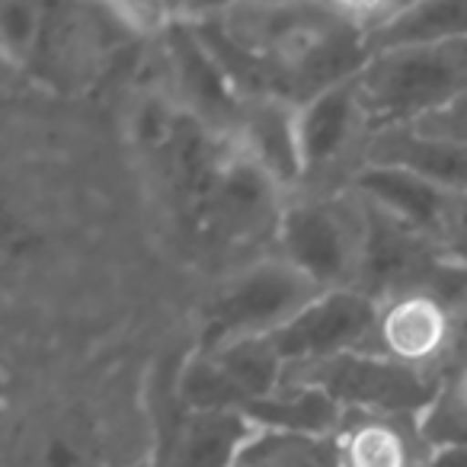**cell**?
<instances>
[{
  "label": "cell",
  "mask_w": 467,
  "mask_h": 467,
  "mask_svg": "<svg viewBox=\"0 0 467 467\" xmlns=\"http://www.w3.org/2000/svg\"><path fill=\"white\" fill-rule=\"evenodd\" d=\"M320 295L324 288L279 254L263 256L237 269L208 301L199 349L212 352L237 339L275 337Z\"/></svg>",
  "instance_id": "cell-4"
},
{
  "label": "cell",
  "mask_w": 467,
  "mask_h": 467,
  "mask_svg": "<svg viewBox=\"0 0 467 467\" xmlns=\"http://www.w3.org/2000/svg\"><path fill=\"white\" fill-rule=\"evenodd\" d=\"M244 413L256 422V429L269 432H295V435H320L337 439L346 422V410L320 388H282L275 397L254 400Z\"/></svg>",
  "instance_id": "cell-15"
},
{
  "label": "cell",
  "mask_w": 467,
  "mask_h": 467,
  "mask_svg": "<svg viewBox=\"0 0 467 467\" xmlns=\"http://www.w3.org/2000/svg\"><path fill=\"white\" fill-rule=\"evenodd\" d=\"M441 375L410 368L381 352H349L330 362L298 368L285 375V388H320L346 410L365 416H390V420H420L422 410L432 403Z\"/></svg>",
  "instance_id": "cell-5"
},
{
  "label": "cell",
  "mask_w": 467,
  "mask_h": 467,
  "mask_svg": "<svg viewBox=\"0 0 467 467\" xmlns=\"http://www.w3.org/2000/svg\"><path fill=\"white\" fill-rule=\"evenodd\" d=\"M356 87L375 135L420 125L467 90V39L375 52Z\"/></svg>",
  "instance_id": "cell-2"
},
{
  "label": "cell",
  "mask_w": 467,
  "mask_h": 467,
  "mask_svg": "<svg viewBox=\"0 0 467 467\" xmlns=\"http://www.w3.org/2000/svg\"><path fill=\"white\" fill-rule=\"evenodd\" d=\"M234 467H343L337 439L260 429Z\"/></svg>",
  "instance_id": "cell-20"
},
{
  "label": "cell",
  "mask_w": 467,
  "mask_h": 467,
  "mask_svg": "<svg viewBox=\"0 0 467 467\" xmlns=\"http://www.w3.org/2000/svg\"><path fill=\"white\" fill-rule=\"evenodd\" d=\"M349 189L358 199L371 202L381 212L394 214L397 221L410 224L413 231L426 234L432 244L439 241L441 224L448 218V208H451L454 195H458L422 180V176L410 173V170L378 167V163H365Z\"/></svg>",
  "instance_id": "cell-13"
},
{
  "label": "cell",
  "mask_w": 467,
  "mask_h": 467,
  "mask_svg": "<svg viewBox=\"0 0 467 467\" xmlns=\"http://www.w3.org/2000/svg\"><path fill=\"white\" fill-rule=\"evenodd\" d=\"M410 129H416L420 135H429V138H445V141L467 144V90L461 93L451 106H445L441 112L429 116L426 122L410 125Z\"/></svg>",
  "instance_id": "cell-24"
},
{
  "label": "cell",
  "mask_w": 467,
  "mask_h": 467,
  "mask_svg": "<svg viewBox=\"0 0 467 467\" xmlns=\"http://www.w3.org/2000/svg\"><path fill=\"white\" fill-rule=\"evenodd\" d=\"M282 192L292 199L305 182L298 138V106L285 99H250L244 103L241 122L231 138Z\"/></svg>",
  "instance_id": "cell-12"
},
{
  "label": "cell",
  "mask_w": 467,
  "mask_h": 467,
  "mask_svg": "<svg viewBox=\"0 0 467 467\" xmlns=\"http://www.w3.org/2000/svg\"><path fill=\"white\" fill-rule=\"evenodd\" d=\"M176 400L189 410L214 413V410H247V397L234 388L231 378L221 371L212 356L195 349L176 375Z\"/></svg>",
  "instance_id": "cell-21"
},
{
  "label": "cell",
  "mask_w": 467,
  "mask_h": 467,
  "mask_svg": "<svg viewBox=\"0 0 467 467\" xmlns=\"http://www.w3.org/2000/svg\"><path fill=\"white\" fill-rule=\"evenodd\" d=\"M420 467H467V448H445V451L426 454Z\"/></svg>",
  "instance_id": "cell-26"
},
{
  "label": "cell",
  "mask_w": 467,
  "mask_h": 467,
  "mask_svg": "<svg viewBox=\"0 0 467 467\" xmlns=\"http://www.w3.org/2000/svg\"><path fill=\"white\" fill-rule=\"evenodd\" d=\"M161 39L163 52H167V74L173 78V90L182 112L218 141H231L237 122H241L244 99L237 97L218 61L202 46L182 10H173V20L167 23Z\"/></svg>",
  "instance_id": "cell-9"
},
{
  "label": "cell",
  "mask_w": 467,
  "mask_h": 467,
  "mask_svg": "<svg viewBox=\"0 0 467 467\" xmlns=\"http://www.w3.org/2000/svg\"><path fill=\"white\" fill-rule=\"evenodd\" d=\"M435 247H439V256L445 266L467 273V192L454 195Z\"/></svg>",
  "instance_id": "cell-23"
},
{
  "label": "cell",
  "mask_w": 467,
  "mask_h": 467,
  "mask_svg": "<svg viewBox=\"0 0 467 467\" xmlns=\"http://www.w3.org/2000/svg\"><path fill=\"white\" fill-rule=\"evenodd\" d=\"M343 467H420L416 454L420 439H410L403 426L390 416L346 413L337 435Z\"/></svg>",
  "instance_id": "cell-16"
},
{
  "label": "cell",
  "mask_w": 467,
  "mask_h": 467,
  "mask_svg": "<svg viewBox=\"0 0 467 467\" xmlns=\"http://www.w3.org/2000/svg\"><path fill=\"white\" fill-rule=\"evenodd\" d=\"M288 195L244 154L234 141L224 144L218 180L208 199V224L227 237H254L279 231Z\"/></svg>",
  "instance_id": "cell-10"
},
{
  "label": "cell",
  "mask_w": 467,
  "mask_h": 467,
  "mask_svg": "<svg viewBox=\"0 0 467 467\" xmlns=\"http://www.w3.org/2000/svg\"><path fill=\"white\" fill-rule=\"evenodd\" d=\"M42 39V7L36 4H4L0 10V46L14 65H23Z\"/></svg>",
  "instance_id": "cell-22"
},
{
  "label": "cell",
  "mask_w": 467,
  "mask_h": 467,
  "mask_svg": "<svg viewBox=\"0 0 467 467\" xmlns=\"http://www.w3.org/2000/svg\"><path fill=\"white\" fill-rule=\"evenodd\" d=\"M39 467H90V454L78 432H55L39 451Z\"/></svg>",
  "instance_id": "cell-25"
},
{
  "label": "cell",
  "mask_w": 467,
  "mask_h": 467,
  "mask_svg": "<svg viewBox=\"0 0 467 467\" xmlns=\"http://www.w3.org/2000/svg\"><path fill=\"white\" fill-rule=\"evenodd\" d=\"M426 454L467 448V362L441 375L432 403L413 422Z\"/></svg>",
  "instance_id": "cell-19"
},
{
  "label": "cell",
  "mask_w": 467,
  "mask_h": 467,
  "mask_svg": "<svg viewBox=\"0 0 467 467\" xmlns=\"http://www.w3.org/2000/svg\"><path fill=\"white\" fill-rule=\"evenodd\" d=\"M467 39V0H422L403 4V10L368 39V52H388L403 46H439Z\"/></svg>",
  "instance_id": "cell-17"
},
{
  "label": "cell",
  "mask_w": 467,
  "mask_h": 467,
  "mask_svg": "<svg viewBox=\"0 0 467 467\" xmlns=\"http://www.w3.org/2000/svg\"><path fill=\"white\" fill-rule=\"evenodd\" d=\"M365 241H368V214L352 189L292 195L275 231L282 260L317 282L324 292L358 285Z\"/></svg>",
  "instance_id": "cell-3"
},
{
  "label": "cell",
  "mask_w": 467,
  "mask_h": 467,
  "mask_svg": "<svg viewBox=\"0 0 467 467\" xmlns=\"http://www.w3.org/2000/svg\"><path fill=\"white\" fill-rule=\"evenodd\" d=\"M301 161L305 182L298 195L343 192L352 186L356 173L365 167L368 144L375 138L358 99L356 80L320 93L317 99L298 109Z\"/></svg>",
  "instance_id": "cell-6"
},
{
  "label": "cell",
  "mask_w": 467,
  "mask_h": 467,
  "mask_svg": "<svg viewBox=\"0 0 467 467\" xmlns=\"http://www.w3.org/2000/svg\"><path fill=\"white\" fill-rule=\"evenodd\" d=\"M205 356H212L214 362L221 365V371L234 381V388L247 397V407L254 400L275 397L285 388L288 368L269 337L237 339V343H227V346H221V349L205 352Z\"/></svg>",
  "instance_id": "cell-18"
},
{
  "label": "cell",
  "mask_w": 467,
  "mask_h": 467,
  "mask_svg": "<svg viewBox=\"0 0 467 467\" xmlns=\"http://www.w3.org/2000/svg\"><path fill=\"white\" fill-rule=\"evenodd\" d=\"M218 20L266 65L273 97L298 109L356 80L371 58L365 36L337 4H234L218 7Z\"/></svg>",
  "instance_id": "cell-1"
},
{
  "label": "cell",
  "mask_w": 467,
  "mask_h": 467,
  "mask_svg": "<svg viewBox=\"0 0 467 467\" xmlns=\"http://www.w3.org/2000/svg\"><path fill=\"white\" fill-rule=\"evenodd\" d=\"M365 163L400 167L448 192H467V144L420 135L416 129L378 131L368 144Z\"/></svg>",
  "instance_id": "cell-14"
},
{
  "label": "cell",
  "mask_w": 467,
  "mask_h": 467,
  "mask_svg": "<svg viewBox=\"0 0 467 467\" xmlns=\"http://www.w3.org/2000/svg\"><path fill=\"white\" fill-rule=\"evenodd\" d=\"M378 307H381L378 301L356 288L324 292L269 339L275 343L288 371L311 368L337 356L368 349L375 339Z\"/></svg>",
  "instance_id": "cell-7"
},
{
  "label": "cell",
  "mask_w": 467,
  "mask_h": 467,
  "mask_svg": "<svg viewBox=\"0 0 467 467\" xmlns=\"http://www.w3.org/2000/svg\"><path fill=\"white\" fill-rule=\"evenodd\" d=\"M256 432V422L241 410L202 413L180 403L161 435L157 467H234Z\"/></svg>",
  "instance_id": "cell-11"
},
{
  "label": "cell",
  "mask_w": 467,
  "mask_h": 467,
  "mask_svg": "<svg viewBox=\"0 0 467 467\" xmlns=\"http://www.w3.org/2000/svg\"><path fill=\"white\" fill-rule=\"evenodd\" d=\"M458 337L461 320L454 305L435 285H422L381 301L368 349L435 375V368L454 352Z\"/></svg>",
  "instance_id": "cell-8"
}]
</instances>
